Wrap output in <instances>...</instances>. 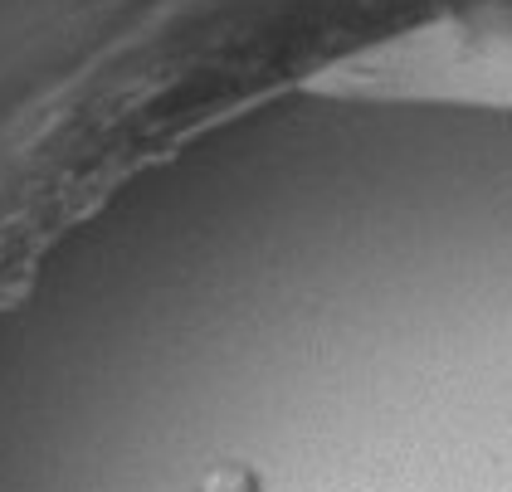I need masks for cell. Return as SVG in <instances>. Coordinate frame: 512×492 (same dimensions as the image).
<instances>
[{"mask_svg":"<svg viewBox=\"0 0 512 492\" xmlns=\"http://www.w3.org/2000/svg\"><path fill=\"white\" fill-rule=\"evenodd\" d=\"M200 492H254V478H249L244 468H215V473L200 483Z\"/></svg>","mask_w":512,"mask_h":492,"instance_id":"1","label":"cell"}]
</instances>
